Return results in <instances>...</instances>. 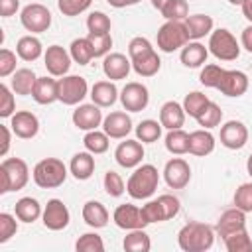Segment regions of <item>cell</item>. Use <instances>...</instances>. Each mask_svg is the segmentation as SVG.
Instances as JSON below:
<instances>
[{"instance_id": "cell-64", "label": "cell", "mask_w": 252, "mask_h": 252, "mask_svg": "<svg viewBox=\"0 0 252 252\" xmlns=\"http://www.w3.org/2000/svg\"><path fill=\"white\" fill-rule=\"evenodd\" d=\"M140 0H128V6H132V4H138Z\"/></svg>"}, {"instance_id": "cell-6", "label": "cell", "mask_w": 252, "mask_h": 252, "mask_svg": "<svg viewBox=\"0 0 252 252\" xmlns=\"http://www.w3.org/2000/svg\"><path fill=\"white\" fill-rule=\"evenodd\" d=\"M209 51L220 59V61H234L238 55H240V45L236 41V37L224 30V28H219L215 32H211V37H209Z\"/></svg>"}, {"instance_id": "cell-3", "label": "cell", "mask_w": 252, "mask_h": 252, "mask_svg": "<svg viewBox=\"0 0 252 252\" xmlns=\"http://www.w3.org/2000/svg\"><path fill=\"white\" fill-rule=\"evenodd\" d=\"M67 179V167L57 158H45L33 167V181L41 189H55Z\"/></svg>"}, {"instance_id": "cell-21", "label": "cell", "mask_w": 252, "mask_h": 252, "mask_svg": "<svg viewBox=\"0 0 252 252\" xmlns=\"http://www.w3.org/2000/svg\"><path fill=\"white\" fill-rule=\"evenodd\" d=\"M242 228H246V213L240 211L238 207L224 211V213L219 217L217 226H215L217 234L222 236V238L228 236V234H232V232H236V230H242Z\"/></svg>"}, {"instance_id": "cell-42", "label": "cell", "mask_w": 252, "mask_h": 252, "mask_svg": "<svg viewBox=\"0 0 252 252\" xmlns=\"http://www.w3.org/2000/svg\"><path fill=\"white\" fill-rule=\"evenodd\" d=\"M75 250L77 252H102L104 250V242L96 232H85L75 242Z\"/></svg>"}, {"instance_id": "cell-34", "label": "cell", "mask_w": 252, "mask_h": 252, "mask_svg": "<svg viewBox=\"0 0 252 252\" xmlns=\"http://www.w3.org/2000/svg\"><path fill=\"white\" fill-rule=\"evenodd\" d=\"M122 246H124L126 252H148L152 248V240L144 232V228H136V230H130L124 236Z\"/></svg>"}, {"instance_id": "cell-8", "label": "cell", "mask_w": 252, "mask_h": 252, "mask_svg": "<svg viewBox=\"0 0 252 252\" xmlns=\"http://www.w3.org/2000/svg\"><path fill=\"white\" fill-rule=\"evenodd\" d=\"M20 22L28 32L41 33L51 26V12L43 4H28L20 14Z\"/></svg>"}, {"instance_id": "cell-37", "label": "cell", "mask_w": 252, "mask_h": 252, "mask_svg": "<svg viewBox=\"0 0 252 252\" xmlns=\"http://www.w3.org/2000/svg\"><path fill=\"white\" fill-rule=\"evenodd\" d=\"M165 148H167V152H171L175 156L187 154L189 152V134L181 128L169 130L165 136Z\"/></svg>"}, {"instance_id": "cell-39", "label": "cell", "mask_w": 252, "mask_h": 252, "mask_svg": "<svg viewBox=\"0 0 252 252\" xmlns=\"http://www.w3.org/2000/svg\"><path fill=\"white\" fill-rule=\"evenodd\" d=\"M207 104H209L207 94H203V93H199V91H193V93L185 94V98H183V110H185V114H189L191 118H197V116L205 110Z\"/></svg>"}, {"instance_id": "cell-63", "label": "cell", "mask_w": 252, "mask_h": 252, "mask_svg": "<svg viewBox=\"0 0 252 252\" xmlns=\"http://www.w3.org/2000/svg\"><path fill=\"white\" fill-rule=\"evenodd\" d=\"M228 2H230V4H234V6H242L246 0H228Z\"/></svg>"}, {"instance_id": "cell-36", "label": "cell", "mask_w": 252, "mask_h": 252, "mask_svg": "<svg viewBox=\"0 0 252 252\" xmlns=\"http://www.w3.org/2000/svg\"><path fill=\"white\" fill-rule=\"evenodd\" d=\"M161 128H163L161 122H158V120H152V118L142 120V122L136 126V138H138L142 144H154V142L159 140Z\"/></svg>"}, {"instance_id": "cell-56", "label": "cell", "mask_w": 252, "mask_h": 252, "mask_svg": "<svg viewBox=\"0 0 252 252\" xmlns=\"http://www.w3.org/2000/svg\"><path fill=\"white\" fill-rule=\"evenodd\" d=\"M20 8V0H0V16L2 18H10L18 12Z\"/></svg>"}, {"instance_id": "cell-11", "label": "cell", "mask_w": 252, "mask_h": 252, "mask_svg": "<svg viewBox=\"0 0 252 252\" xmlns=\"http://www.w3.org/2000/svg\"><path fill=\"white\" fill-rule=\"evenodd\" d=\"M43 224L49 230H63L69 224V209L61 199H49L41 213Z\"/></svg>"}, {"instance_id": "cell-50", "label": "cell", "mask_w": 252, "mask_h": 252, "mask_svg": "<svg viewBox=\"0 0 252 252\" xmlns=\"http://www.w3.org/2000/svg\"><path fill=\"white\" fill-rule=\"evenodd\" d=\"M152 51H154V47H152L150 39H146V37H142V35L132 37L130 43H128L130 61H132V59H138V57H142V55H148V53H152Z\"/></svg>"}, {"instance_id": "cell-53", "label": "cell", "mask_w": 252, "mask_h": 252, "mask_svg": "<svg viewBox=\"0 0 252 252\" xmlns=\"http://www.w3.org/2000/svg\"><path fill=\"white\" fill-rule=\"evenodd\" d=\"M142 213H144V219L150 222H161L165 220V215H163V209H161V203L156 199V201H148L144 207H142Z\"/></svg>"}, {"instance_id": "cell-12", "label": "cell", "mask_w": 252, "mask_h": 252, "mask_svg": "<svg viewBox=\"0 0 252 252\" xmlns=\"http://www.w3.org/2000/svg\"><path fill=\"white\" fill-rule=\"evenodd\" d=\"M163 179L171 189H183L191 179V167L183 158H171L163 167Z\"/></svg>"}, {"instance_id": "cell-17", "label": "cell", "mask_w": 252, "mask_h": 252, "mask_svg": "<svg viewBox=\"0 0 252 252\" xmlns=\"http://www.w3.org/2000/svg\"><path fill=\"white\" fill-rule=\"evenodd\" d=\"M222 94L226 96H242L246 91H248V77L246 73L242 71H236V69H224L222 77H220V83L217 87Z\"/></svg>"}, {"instance_id": "cell-52", "label": "cell", "mask_w": 252, "mask_h": 252, "mask_svg": "<svg viewBox=\"0 0 252 252\" xmlns=\"http://www.w3.org/2000/svg\"><path fill=\"white\" fill-rule=\"evenodd\" d=\"M14 110H16V100H14L12 91L6 85H0V116L8 118L14 114Z\"/></svg>"}, {"instance_id": "cell-16", "label": "cell", "mask_w": 252, "mask_h": 252, "mask_svg": "<svg viewBox=\"0 0 252 252\" xmlns=\"http://www.w3.org/2000/svg\"><path fill=\"white\" fill-rule=\"evenodd\" d=\"M102 110L98 104L91 102V104H81L73 110V124L79 130H96L102 124Z\"/></svg>"}, {"instance_id": "cell-60", "label": "cell", "mask_w": 252, "mask_h": 252, "mask_svg": "<svg viewBox=\"0 0 252 252\" xmlns=\"http://www.w3.org/2000/svg\"><path fill=\"white\" fill-rule=\"evenodd\" d=\"M110 6H114V8H124V6H128V0H106Z\"/></svg>"}, {"instance_id": "cell-32", "label": "cell", "mask_w": 252, "mask_h": 252, "mask_svg": "<svg viewBox=\"0 0 252 252\" xmlns=\"http://www.w3.org/2000/svg\"><path fill=\"white\" fill-rule=\"evenodd\" d=\"M35 73L32 69H16L14 71V77H12V91L16 94H32L33 87H35Z\"/></svg>"}, {"instance_id": "cell-22", "label": "cell", "mask_w": 252, "mask_h": 252, "mask_svg": "<svg viewBox=\"0 0 252 252\" xmlns=\"http://www.w3.org/2000/svg\"><path fill=\"white\" fill-rule=\"evenodd\" d=\"M159 122H161V126L167 128V130L181 128L183 122H185L183 104H179V102H175V100H167V102L159 108Z\"/></svg>"}, {"instance_id": "cell-58", "label": "cell", "mask_w": 252, "mask_h": 252, "mask_svg": "<svg viewBox=\"0 0 252 252\" xmlns=\"http://www.w3.org/2000/svg\"><path fill=\"white\" fill-rule=\"evenodd\" d=\"M242 47L252 53V24L242 30Z\"/></svg>"}, {"instance_id": "cell-20", "label": "cell", "mask_w": 252, "mask_h": 252, "mask_svg": "<svg viewBox=\"0 0 252 252\" xmlns=\"http://www.w3.org/2000/svg\"><path fill=\"white\" fill-rule=\"evenodd\" d=\"M102 130L114 138V140H120V138H126L130 132H132V120L126 112L122 110H114L110 112L108 116H104L102 120Z\"/></svg>"}, {"instance_id": "cell-35", "label": "cell", "mask_w": 252, "mask_h": 252, "mask_svg": "<svg viewBox=\"0 0 252 252\" xmlns=\"http://www.w3.org/2000/svg\"><path fill=\"white\" fill-rule=\"evenodd\" d=\"M83 144H85V148H87V152H91V154H104L106 150H108V146H110V136L102 130H89L87 134H85V138H83Z\"/></svg>"}, {"instance_id": "cell-14", "label": "cell", "mask_w": 252, "mask_h": 252, "mask_svg": "<svg viewBox=\"0 0 252 252\" xmlns=\"http://www.w3.org/2000/svg\"><path fill=\"white\" fill-rule=\"evenodd\" d=\"M114 158H116L118 165H122L126 169L138 167L144 159V146L140 144V140H124L116 146Z\"/></svg>"}, {"instance_id": "cell-54", "label": "cell", "mask_w": 252, "mask_h": 252, "mask_svg": "<svg viewBox=\"0 0 252 252\" xmlns=\"http://www.w3.org/2000/svg\"><path fill=\"white\" fill-rule=\"evenodd\" d=\"M158 201L161 203V209H163L165 220L173 219V217L179 213V209H181V203H179V199H177V197H173V195H169V193H163V195H159V197H158Z\"/></svg>"}, {"instance_id": "cell-49", "label": "cell", "mask_w": 252, "mask_h": 252, "mask_svg": "<svg viewBox=\"0 0 252 252\" xmlns=\"http://www.w3.org/2000/svg\"><path fill=\"white\" fill-rule=\"evenodd\" d=\"M91 2L93 0H57V6L63 16H79L91 6Z\"/></svg>"}, {"instance_id": "cell-5", "label": "cell", "mask_w": 252, "mask_h": 252, "mask_svg": "<svg viewBox=\"0 0 252 252\" xmlns=\"http://www.w3.org/2000/svg\"><path fill=\"white\" fill-rule=\"evenodd\" d=\"M189 43V32L185 22L181 20H167L158 30V47L165 53H173L175 49Z\"/></svg>"}, {"instance_id": "cell-62", "label": "cell", "mask_w": 252, "mask_h": 252, "mask_svg": "<svg viewBox=\"0 0 252 252\" xmlns=\"http://www.w3.org/2000/svg\"><path fill=\"white\" fill-rule=\"evenodd\" d=\"M246 169H248V175L252 177V154L248 156V161H246Z\"/></svg>"}, {"instance_id": "cell-51", "label": "cell", "mask_w": 252, "mask_h": 252, "mask_svg": "<svg viewBox=\"0 0 252 252\" xmlns=\"http://www.w3.org/2000/svg\"><path fill=\"white\" fill-rule=\"evenodd\" d=\"M18 219V217H16ZM10 213H0V244L8 242L18 232V222Z\"/></svg>"}, {"instance_id": "cell-38", "label": "cell", "mask_w": 252, "mask_h": 252, "mask_svg": "<svg viewBox=\"0 0 252 252\" xmlns=\"http://www.w3.org/2000/svg\"><path fill=\"white\" fill-rule=\"evenodd\" d=\"M69 53H71V59L79 65H87L94 53H93V45L89 41V37H77L71 41V47H69Z\"/></svg>"}, {"instance_id": "cell-48", "label": "cell", "mask_w": 252, "mask_h": 252, "mask_svg": "<svg viewBox=\"0 0 252 252\" xmlns=\"http://www.w3.org/2000/svg\"><path fill=\"white\" fill-rule=\"evenodd\" d=\"M234 207L244 213H252V183H242L234 191Z\"/></svg>"}, {"instance_id": "cell-57", "label": "cell", "mask_w": 252, "mask_h": 252, "mask_svg": "<svg viewBox=\"0 0 252 252\" xmlns=\"http://www.w3.org/2000/svg\"><path fill=\"white\" fill-rule=\"evenodd\" d=\"M0 132H2V148H0V156H6L8 154V148H10V130L8 126H0Z\"/></svg>"}, {"instance_id": "cell-40", "label": "cell", "mask_w": 252, "mask_h": 252, "mask_svg": "<svg viewBox=\"0 0 252 252\" xmlns=\"http://www.w3.org/2000/svg\"><path fill=\"white\" fill-rule=\"evenodd\" d=\"M222 240H224V246H226L228 252H248V250H252V240H250L246 228L236 230V232L224 236Z\"/></svg>"}, {"instance_id": "cell-1", "label": "cell", "mask_w": 252, "mask_h": 252, "mask_svg": "<svg viewBox=\"0 0 252 252\" xmlns=\"http://www.w3.org/2000/svg\"><path fill=\"white\" fill-rule=\"evenodd\" d=\"M179 248L185 252H205L213 246L215 242V230L213 226L205 222H187L179 234H177Z\"/></svg>"}, {"instance_id": "cell-45", "label": "cell", "mask_w": 252, "mask_h": 252, "mask_svg": "<svg viewBox=\"0 0 252 252\" xmlns=\"http://www.w3.org/2000/svg\"><path fill=\"white\" fill-rule=\"evenodd\" d=\"M222 73H224V69H222L220 65L209 63V65H205V67L201 69L199 81H201V85H205V87H213V89H217V87H219V83H220Z\"/></svg>"}, {"instance_id": "cell-28", "label": "cell", "mask_w": 252, "mask_h": 252, "mask_svg": "<svg viewBox=\"0 0 252 252\" xmlns=\"http://www.w3.org/2000/svg\"><path fill=\"white\" fill-rule=\"evenodd\" d=\"M185 26L189 32V39L197 41L213 32V18L207 14H193V16L185 18Z\"/></svg>"}, {"instance_id": "cell-26", "label": "cell", "mask_w": 252, "mask_h": 252, "mask_svg": "<svg viewBox=\"0 0 252 252\" xmlns=\"http://www.w3.org/2000/svg\"><path fill=\"white\" fill-rule=\"evenodd\" d=\"M32 96L37 104H51L57 100V81L51 77H37Z\"/></svg>"}, {"instance_id": "cell-41", "label": "cell", "mask_w": 252, "mask_h": 252, "mask_svg": "<svg viewBox=\"0 0 252 252\" xmlns=\"http://www.w3.org/2000/svg\"><path fill=\"white\" fill-rule=\"evenodd\" d=\"M195 120L199 122V126L211 130V128H215V126L220 124V120H222V110H220L219 104H215V102L209 100V104L205 106V110H203Z\"/></svg>"}, {"instance_id": "cell-19", "label": "cell", "mask_w": 252, "mask_h": 252, "mask_svg": "<svg viewBox=\"0 0 252 252\" xmlns=\"http://www.w3.org/2000/svg\"><path fill=\"white\" fill-rule=\"evenodd\" d=\"M130 69H132V61H130V57H126L122 53H108L102 59V73L110 81L126 79Z\"/></svg>"}, {"instance_id": "cell-15", "label": "cell", "mask_w": 252, "mask_h": 252, "mask_svg": "<svg viewBox=\"0 0 252 252\" xmlns=\"http://www.w3.org/2000/svg\"><path fill=\"white\" fill-rule=\"evenodd\" d=\"M248 142V128L240 120H228L220 126V144L228 150H240Z\"/></svg>"}, {"instance_id": "cell-47", "label": "cell", "mask_w": 252, "mask_h": 252, "mask_svg": "<svg viewBox=\"0 0 252 252\" xmlns=\"http://www.w3.org/2000/svg\"><path fill=\"white\" fill-rule=\"evenodd\" d=\"M104 191L110 197H120L126 191V185H124V179L120 177V173H116L112 169L104 173Z\"/></svg>"}, {"instance_id": "cell-10", "label": "cell", "mask_w": 252, "mask_h": 252, "mask_svg": "<svg viewBox=\"0 0 252 252\" xmlns=\"http://www.w3.org/2000/svg\"><path fill=\"white\" fill-rule=\"evenodd\" d=\"M120 102H122V106H124L126 110H130V112H140V110H144V108L148 106V102H150V93H148L146 85L132 81V83H126V87L122 89V93H120Z\"/></svg>"}, {"instance_id": "cell-61", "label": "cell", "mask_w": 252, "mask_h": 252, "mask_svg": "<svg viewBox=\"0 0 252 252\" xmlns=\"http://www.w3.org/2000/svg\"><path fill=\"white\" fill-rule=\"evenodd\" d=\"M167 2H169V0H152V6H154V8H158V10L161 12V10H163V6H165Z\"/></svg>"}, {"instance_id": "cell-24", "label": "cell", "mask_w": 252, "mask_h": 252, "mask_svg": "<svg viewBox=\"0 0 252 252\" xmlns=\"http://www.w3.org/2000/svg\"><path fill=\"white\" fill-rule=\"evenodd\" d=\"M213 150H215V136L207 128L195 130L189 134V154L203 158V156H209Z\"/></svg>"}, {"instance_id": "cell-46", "label": "cell", "mask_w": 252, "mask_h": 252, "mask_svg": "<svg viewBox=\"0 0 252 252\" xmlns=\"http://www.w3.org/2000/svg\"><path fill=\"white\" fill-rule=\"evenodd\" d=\"M87 37H89V41H91V45H93L94 57H104V55H108V51H110V47H112V37H110V33H89Z\"/></svg>"}, {"instance_id": "cell-25", "label": "cell", "mask_w": 252, "mask_h": 252, "mask_svg": "<svg viewBox=\"0 0 252 252\" xmlns=\"http://www.w3.org/2000/svg\"><path fill=\"white\" fill-rule=\"evenodd\" d=\"M69 171L73 173L75 179L79 181H85L89 179L93 173H94V158L91 152H79L71 158V163H69Z\"/></svg>"}, {"instance_id": "cell-44", "label": "cell", "mask_w": 252, "mask_h": 252, "mask_svg": "<svg viewBox=\"0 0 252 252\" xmlns=\"http://www.w3.org/2000/svg\"><path fill=\"white\" fill-rule=\"evenodd\" d=\"M89 33H110V18L104 12H91L87 18Z\"/></svg>"}, {"instance_id": "cell-59", "label": "cell", "mask_w": 252, "mask_h": 252, "mask_svg": "<svg viewBox=\"0 0 252 252\" xmlns=\"http://www.w3.org/2000/svg\"><path fill=\"white\" fill-rule=\"evenodd\" d=\"M242 14H244V18L252 24V0H246V2L242 4Z\"/></svg>"}, {"instance_id": "cell-2", "label": "cell", "mask_w": 252, "mask_h": 252, "mask_svg": "<svg viewBox=\"0 0 252 252\" xmlns=\"http://www.w3.org/2000/svg\"><path fill=\"white\" fill-rule=\"evenodd\" d=\"M159 183V173L156 165L152 163H142L134 169V173L126 181V191L132 199H148L156 193Z\"/></svg>"}, {"instance_id": "cell-43", "label": "cell", "mask_w": 252, "mask_h": 252, "mask_svg": "<svg viewBox=\"0 0 252 252\" xmlns=\"http://www.w3.org/2000/svg\"><path fill=\"white\" fill-rule=\"evenodd\" d=\"M161 16L165 20H185L189 16V4L187 0H169L163 10H161Z\"/></svg>"}, {"instance_id": "cell-27", "label": "cell", "mask_w": 252, "mask_h": 252, "mask_svg": "<svg viewBox=\"0 0 252 252\" xmlns=\"http://www.w3.org/2000/svg\"><path fill=\"white\" fill-rule=\"evenodd\" d=\"M83 220L93 228H102L108 222V211L100 201H87L83 205Z\"/></svg>"}, {"instance_id": "cell-23", "label": "cell", "mask_w": 252, "mask_h": 252, "mask_svg": "<svg viewBox=\"0 0 252 252\" xmlns=\"http://www.w3.org/2000/svg\"><path fill=\"white\" fill-rule=\"evenodd\" d=\"M91 98L100 108L112 106L116 102V98H118V89H116V85L112 81H98L91 89Z\"/></svg>"}, {"instance_id": "cell-7", "label": "cell", "mask_w": 252, "mask_h": 252, "mask_svg": "<svg viewBox=\"0 0 252 252\" xmlns=\"http://www.w3.org/2000/svg\"><path fill=\"white\" fill-rule=\"evenodd\" d=\"M89 93V85L85 77L79 75H63L57 81V100H61L67 106L79 104Z\"/></svg>"}, {"instance_id": "cell-29", "label": "cell", "mask_w": 252, "mask_h": 252, "mask_svg": "<svg viewBox=\"0 0 252 252\" xmlns=\"http://www.w3.org/2000/svg\"><path fill=\"white\" fill-rule=\"evenodd\" d=\"M209 57V49L199 41H189L181 47V63L185 67H201Z\"/></svg>"}, {"instance_id": "cell-30", "label": "cell", "mask_w": 252, "mask_h": 252, "mask_svg": "<svg viewBox=\"0 0 252 252\" xmlns=\"http://www.w3.org/2000/svg\"><path fill=\"white\" fill-rule=\"evenodd\" d=\"M16 53L24 61H35L43 53V45L35 35H24L16 43Z\"/></svg>"}, {"instance_id": "cell-33", "label": "cell", "mask_w": 252, "mask_h": 252, "mask_svg": "<svg viewBox=\"0 0 252 252\" xmlns=\"http://www.w3.org/2000/svg\"><path fill=\"white\" fill-rule=\"evenodd\" d=\"M161 67V59L156 51L148 53V55H142L138 59H132V69L140 75V77H154Z\"/></svg>"}, {"instance_id": "cell-31", "label": "cell", "mask_w": 252, "mask_h": 252, "mask_svg": "<svg viewBox=\"0 0 252 252\" xmlns=\"http://www.w3.org/2000/svg\"><path fill=\"white\" fill-rule=\"evenodd\" d=\"M14 213L18 217V220H22V222H33V220L39 219V215L43 211H41V205L37 203V199H33V197H22L20 201H16Z\"/></svg>"}, {"instance_id": "cell-55", "label": "cell", "mask_w": 252, "mask_h": 252, "mask_svg": "<svg viewBox=\"0 0 252 252\" xmlns=\"http://www.w3.org/2000/svg\"><path fill=\"white\" fill-rule=\"evenodd\" d=\"M16 71V53L10 49H0V77H8Z\"/></svg>"}, {"instance_id": "cell-13", "label": "cell", "mask_w": 252, "mask_h": 252, "mask_svg": "<svg viewBox=\"0 0 252 252\" xmlns=\"http://www.w3.org/2000/svg\"><path fill=\"white\" fill-rule=\"evenodd\" d=\"M43 61L51 77H63L71 67V53L65 51L61 45H49L47 51L43 53Z\"/></svg>"}, {"instance_id": "cell-9", "label": "cell", "mask_w": 252, "mask_h": 252, "mask_svg": "<svg viewBox=\"0 0 252 252\" xmlns=\"http://www.w3.org/2000/svg\"><path fill=\"white\" fill-rule=\"evenodd\" d=\"M112 220L118 228H124V230H136V228H144L148 224L142 209L136 205H130V203L118 205L112 213Z\"/></svg>"}, {"instance_id": "cell-4", "label": "cell", "mask_w": 252, "mask_h": 252, "mask_svg": "<svg viewBox=\"0 0 252 252\" xmlns=\"http://www.w3.org/2000/svg\"><path fill=\"white\" fill-rule=\"evenodd\" d=\"M0 177H2V187L0 193H10V191H20L26 187L30 179V169L28 163L20 158H6L0 163Z\"/></svg>"}, {"instance_id": "cell-18", "label": "cell", "mask_w": 252, "mask_h": 252, "mask_svg": "<svg viewBox=\"0 0 252 252\" xmlns=\"http://www.w3.org/2000/svg\"><path fill=\"white\" fill-rule=\"evenodd\" d=\"M10 126H12V132H14L18 138L30 140V138H33V136L37 134V130H39V120H37V116H35L33 112H30V110H20V112H14V114H12Z\"/></svg>"}]
</instances>
